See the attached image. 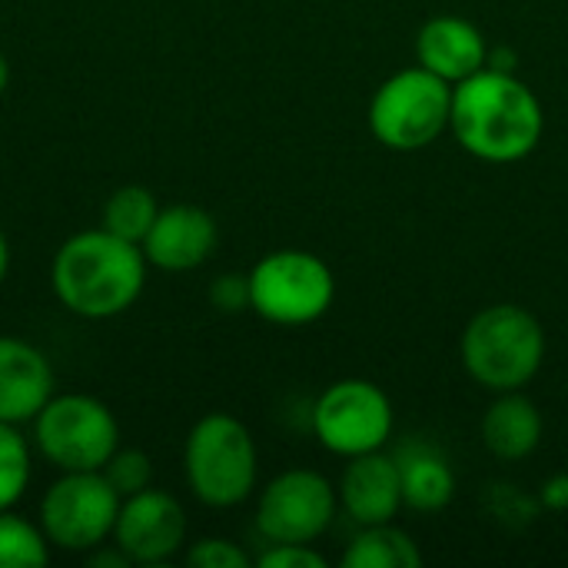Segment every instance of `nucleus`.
Instances as JSON below:
<instances>
[{
    "label": "nucleus",
    "mask_w": 568,
    "mask_h": 568,
    "mask_svg": "<svg viewBox=\"0 0 568 568\" xmlns=\"http://www.w3.org/2000/svg\"><path fill=\"white\" fill-rule=\"evenodd\" d=\"M542 506L546 509H552V513H562V509H568V476L562 473V476H552L546 486H542Z\"/></svg>",
    "instance_id": "a878e982"
},
{
    "label": "nucleus",
    "mask_w": 568,
    "mask_h": 568,
    "mask_svg": "<svg viewBox=\"0 0 568 568\" xmlns=\"http://www.w3.org/2000/svg\"><path fill=\"white\" fill-rule=\"evenodd\" d=\"M120 503L103 473H63L40 499V529L57 549L90 552L113 536Z\"/></svg>",
    "instance_id": "6e6552de"
},
{
    "label": "nucleus",
    "mask_w": 568,
    "mask_h": 568,
    "mask_svg": "<svg viewBox=\"0 0 568 568\" xmlns=\"http://www.w3.org/2000/svg\"><path fill=\"white\" fill-rule=\"evenodd\" d=\"M30 483V449L17 426L0 423V513L10 509Z\"/></svg>",
    "instance_id": "412c9836"
},
{
    "label": "nucleus",
    "mask_w": 568,
    "mask_h": 568,
    "mask_svg": "<svg viewBox=\"0 0 568 568\" xmlns=\"http://www.w3.org/2000/svg\"><path fill=\"white\" fill-rule=\"evenodd\" d=\"M100 473H103V479L113 486V493H116L120 499L150 489V483H153L150 456L140 453V449H116V453L103 463Z\"/></svg>",
    "instance_id": "4be33fe9"
},
{
    "label": "nucleus",
    "mask_w": 568,
    "mask_h": 568,
    "mask_svg": "<svg viewBox=\"0 0 568 568\" xmlns=\"http://www.w3.org/2000/svg\"><path fill=\"white\" fill-rule=\"evenodd\" d=\"M423 552L416 539L393 523L363 526V532L346 546L343 568H419Z\"/></svg>",
    "instance_id": "a211bd4d"
},
{
    "label": "nucleus",
    "mask_w": 568,
    "mask_h": 568,
    "mask_svg": "<svg viewBox=\"0 0 568 568\" xmlns=\"http://www.w3.org/2000/svg\"><path fill=\"white\" fill-rule=\"evenodd\" d=\"M186 562L193 568H250V556L230 539H200L186 552Z\"/></svg>",
    "instance_id": "5701e85b"
},
{
    "label": "nucleus",
    "mask_w": 568,
    "mask_h": 568,
    "mask_svg": "<svg viewBox=\"0 0 568 568\" xmlns=\"http://www.w3.org/2000/svg\"><path fill=\"white\" fill-rule=\"evenodd\" d=\"M403 476V506L416 513H443L456 496V473L446 456L433 449H409L396 459Z\"/></svg>",
    "instance_id": "f3484780"
},
{
    "label": "nucleus",
    "mask_w": 568,
    "mask_h": 568,
    "mask_svg": "<svg viewBox=\"0 0 568 568\" xmlns=\"http://www.w3.org/2000/svg\"><path fill=\"white\" fill-rule=\"evenodd\" d=\"M50 559V539L40 526L3 509L0 513V568H40Z\"/></svg>",
    "instance_id": "aec40b11"
},
{
    "label": "nucleus",
    "mask_w": 568,
    "mask_h": 568,
    "mask_svg": "<svg viewBox=\"0 0 568 568\" xmlns=\"http://www.w3.org/2000/svg\"><path fill=\"white\" fill-rule=\"evenodd\" d=\"M210 303L223 313L250 310V273H223L210 286Z\"/></svg>",
    "instance_id": "393cba45"
},
{
    "label": "nucleus",
    "mask_w": 568,
    "mask_h": 568,
    "mask_svg": "<svg viewBox=\"0 0 568 568\" xmlns=\"http://www.w3.org/2000/svg\"><path fill=\"white\" fill-rule=\"evenodd\" d=\"M146 256L140 243L120 240L110 230L70 236L53 256L57 300L83 320H110L136 303L146 283Z\"/></svg>",
    "instance_id": "f03ea898"
},
{
    "label": "nucleus",
    "mask_w": 568,
    "mask_h": 568,
    "mask_svg": "<svg viewBox=\"0 0 568 568\" xmlns=\"http://www.w3.org/2000/svg\"><path fill=\"white\" fill-rule=\"evenodd\" d=\"M216 220L193 203H176L156 213L140 250L150 266L166 273H186L203 266L216 250Z\"/></svg>",
    "instance_id": "f8f14e48"
},
{
    "label": "nucleus",
    "mask_w": 568,
    "mask_h": 568,
    "mask_svg": "<svg viewBox=\"0 0 568 568\" xmlns=\"http://www.w3.org/2000/svg\"><path fill=\"white\" fill-rule=\"evenodd\" d=\"M183 469L193 496L203 506L230 509L250 499L256 489V443L250 429L226 413L203 416L183 446Z\"/></svg>",
    "instance_id": "20e7f679"
},
{
    "label": "nucleus",
    "mask_w": 568,
    "mask_h": 568,
    "mask_svg": "<svg viewBox=\"0 0 568 568\" xmlns=\"http://www.w3.org/2000/svg\"><path fill=\"white\" fill-rule=\"evenodd\" d=\"M339 493L323 473L290 469L266 483L256 503V529L270 542H316L336 519Z\"/></svg>",
    "instance_id": "9d476101"
},
{
    "label": "nucleus",
    "mask_w": 568,
    "mask_h": 568,
    "mask_svg": "<svg viewBox=\"0 0 568 568\" xmlns=\"http://www.w3.org/2000/svg\"><path fill=\"white\" fill-rule=\"evenodd\" d=\"M156 213H160L156 196L146 186L130 183V186H120V190H113L106 196V203H103V230H110L120 240L143 243V236L150 233Z\"/></svg>",
    "instance_id": "6ab92c4d"
},
{
    "label": "nucleus",
    "mask_w": 568,
    "mask_h": 568,
    "mask_svg": "<svg viewBox=\"0 0 568 568\" xmlns=\"http://www.w3.org/2000/svg\"><path fill=\"white\" fill-rule=\"evenodd\" d=\"M453 116V83L426 67H406L379 83L369 100L373 136L396 150H426L449 130Z\"/></svg>",
    "instance_id": "39448f33"
},
{
    "label": "nucleus",
    "mask_w": 568,
    "mask_h": 568,
    "mask_svg": "<svg viewBox=\"0 0 568 568\" xmlns=\"http://www.w3.org/2000/svg\"><path fill=\"white\" fill-rule=\"evenodd\" d=\"M7 266H10V250H7V236H3V230H0V283H3V276H7Z\"/></svg>",
    "instance_id": "cd10ccee"
},
{
    "label": "nucleus",
    "mask_w": 568,
    "mask_h": 568,
    "mask_svg": "<svg viewBox=\"0 0 568 568\" xmlns=\"http://www.w3.org/2000/svg\"><path fill=\"white\" fill-rule=\"evenodd\" d=\"M449 130L476 160L516 163L542 143L546 113L526 80L513 70L486 67L453 87Z\"/></svg>",
    "instance_id": "f257e3e1"
},
{
    "label": "nucleus",
    "mask_w": 568,
    "mask_h": 568,
    "mask_svg": "<svg viewBox=\"0 0 568 568\" xmlns=\"http://www.w3.org/2000/svg\"><path fill=\"white\" fill-rule=\"evenodd\" d=\"M186 513L163 489H143L126 496L116 513L113 542L130 556L133 566H160L183 549Z\"/></svg>",
    "instance_id": "9b49d317"
},
{
    "label": "nucleus",
    "mask_w": 568,
    "mask_h": 568,
    "mask_svg": "<svg viewBox=\"0 0 568 568\" xmlns=\"http://www.w3.org/2000/svg\"><path fill=\"white\" fill-rule=\"evenodd\" d=\"M87 562H90V566L93 568H130L133 566V562H130V556H126V552H123V549H120V546H116V542H113V549H100V546H97V549H90V559H87Z\"/></svg>",
    "instance_id": "bb28decb"
},
{
    "label": "nucleus",
    "mask_w": 568,
    "mask_h": 568,
    "mask_svg": "<svg viewBox=\"0 0 568 568\" xmlns=\"http://www.w3.org/2000/svg\"><path fill=\"white\" fill-rule=\"evenodd\" d=\"M7 80H10V67H7V57L0 53V93L7 90Z\"/></svg>",
    "instance_id": "c85d7f7f"
},
{
    "label": "nucleus",
    "mask_w": 568,
    "mask_h": 568,
    "mask_svg": "<svg viewBox=\"0 0 568 568\" xmlns=\"http://www.w3.org/2000/svg\"><path fill=\"white\" fill-rule=\"evenodd\" d=\"M313 433L343 459L379 453L393 436V403L369 379H339L316 399Z\"/></svg>",
    "instance_id": "1a4fd4ad"
},
{
    "label": "nucleus",
    "mask_w": 568,
    "mask_h": 568,
    "mask_svg": "<svg viewBox=\"0 0 568 568\" xmlns=\"http://www.w3.org/2000/svg\"><path fill=\"white\" fill-rule=\"evenodd\" d=\"M416 57L419 67L433 70L436 77L456 87L489 67V43L473 20L456 13H439L423 23L416 37Z\"/></svg>",
    "instance_id": "ddd939ff"
},
{
    "label": "nucleus",
    "mask_w": 568,
    "mask_h": 568,
    "mask_svg": "<svg viewBox=\"0 0 568 568\" xmlns=\"http://www.w3.org/2000/svg\"><path fill=\"white\" fill-rule=\"evenodd\" d=\"M33 443L60 473H100L120 449V426L110 406L93 396H50L33 419Z\"/></svg>",
    "instance_id": "0eeeda50"
},
{
    "label": "nucleus",
    "mask_w": 568,
    "mask_h": 568,
    "mask_svg": "<svg viewBox=\"0 0 568 568\" xmlns=\"http://www.w3.org/2000/svg\"><path fill=\"white\" fill-rule=\"evenodd\" d=\"M339 503L346 516L363 529V526H383L393 523L403 509V476L399 463L383 456V453H366L353 456L349 466L343 469L339 483Z\"/></svg>",
    "instance_id": "4468645a"
},
{
    "label": "nucleus",
    "mask_w": 568,
    "mask_h": 568,
    "mask_svg": "<svg viewBox=\"0 0 568 568\" xmlns=\"http://www.w3.org/2000/svg\"><path fill=\"white\" fill-rule=\"evenodd\" d=\"M53 396L47 356L13 336H0V423H33Z\"/></svg>",
    "instance_id": "2eb2a0df"
},
{
    "label": "nucleus",
    "mask_w": 568,
    "mask_h": 568,
    "mask_svg": "<svg viewBox=\"0 0 568 568\" xmlns=\"http://www.w3.org/2000/svg\"><path fill=\"white\" fill-rule=\"evenodd\" d=\"M333 296V270L306 250H276L250 270V310L276 326H310L323 320Z\"/></svg>",
    "instance_id": "423d86ee"
},
{
    "label": "nucleus",
    "mask_w": 568,
    "mask_h": 568,
    "mask_svg": "<svg viewBox=\"0 0 568 568\" xmlns=\"http://www.w3.org/2000/svg\"><path fill=\"white\" fill-rule=\"evenodd\" d=\"M499 399L483 416V443L503 463L529 459L542 443V413L523 389L496 393Z\"/></svg>",
    "instance_id": "dca6fc26"
},
{
    "label": "nucleus",
    "mask_w": 568,
    "mask_h": 568,
    "mask_svg": "<svg viewBox=\"0 0 568 568\" xmlns=\"http://www.w3.org/2000/svg\"><path fill=\"white\" fill-rule=\"evenodd\" d=\"M546 359L542 323L516 306L496 303L463 329V366L489 393H513L536 379Z\"/></svg>",
    "instance_id": "7ed1b4c3"
},
{
    "label": "nucleus",
    "mask_w": 568,
    "mask_h": 568,
    "mask_svg": "<svg viewBox=\"0 0 568 568\" xmlns=\"http://www.w3.org/2000/svg\"><path fill=\"white\" fill-rule=\"evenodd\" d=\"M260 568H326V559L313 542H273L260 556Z\"/></svg>",
    "instance_id": "b1692460"
}]
</instances>
